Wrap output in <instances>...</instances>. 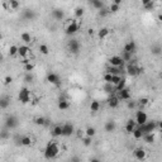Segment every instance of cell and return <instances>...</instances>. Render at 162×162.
Segmentation results:
<instances>
[{"mask_svg": "<svg viewBox=\"0 0 162 162\" xmlns=\"http://www.w3.org/2000/svg\"><path fill=\"white\" fill-rule=\"evenodd\" d=\"M60 153V147L56 142H49L45 148V157L47 160H53Z\"/></svg>", "mask_w": 162, "mask_h": 162, "instance_id": "1", "label": "cell"}, {"mask_svg": "<svg viewBox=\"0 0 162 162\" xmlns=\"http://www.w3.org/2000/svg\"><path fill=\"white\" fill-rule=\"evenodd\" d=\"M19 124V120L18 118H17L15 115H8L7 118H5L4 120V127L5 129H8V131H13V129H15L17 127H18Z\"/></svg>", "mask_w": 162, "mask_h": 162, "instance_id": "2", "label": "cell"}, {"mask_svg": "<svg viewBox=\"0 0 162 162\" xmlns=\"http://www.w3.org/2000/svg\"><path fill=\"white\" fill-rule=\"evenodd\" d=\"M138 128L142 131L143 135L144 134H149V133H153L157 128V122L156 120H151V122H146L143 125H138Z\"/></svg>", "mask_w": 162, "mask_h": 162, "instance_id": "3", "label": "cell"}, {"mask_svg": "<svg viewBox=\"0 0 162 162\" xmlns=\"http://www.w3.org/2000/svg\"><path fill=\"white\" fill-rule=\"evenodd\" d=\"M125 72L128 73L129 76H138V75H141V73L143 72V69L142 67H138L133 61V62H129L128 65H127Z\"/></svg>", "mask_w": 162, "mask_h": 162, "instance_id": "4", "label": "cell"}, {"mask_svg": "<svg viewBox=\"0 0 162 162\" xmlns=\"http://www.w3.org/2000/svg\"><path fill=\"white\" fill-rule=\"evenodd\" d=\"M18 99L22 104H28L31 101V91L28 87H22L18 94Z\"/></svg>", "mask_w": 162, "mask_h": 162, "instance_id": "5", "label": "cell"}, {"mask_svg": "<svg viewBox=\"0 0 162 162\" xmlns=\"http://www.w3.org/2000/svg\"><path fill=\"white\" fill-rule=\"evenodd\" d=\"M79 29H80V24H79V23L70 22L69 25L65 29V33H66L67 36H73V34H76L79 32Z\"/></svg>", "mask_w": 162, "mask_h": 162, "instance_id": "6", "label": "cell"}, {"mask_svg": "<svg viewBox=\"0 0 162 162\" xmlns=\"http://www.w3.org/2000/svg\"><path fill=\"white\" fill-rule=\"evenodd\" d=\"M75 133V127L72 123H65L62 124V135L63 137H71Z\"/></svg>", "mask_w": 162, "mask_h": 162, "instance_id": "7", "label": "cell"}, {"mask_svg": "<svg viewBox=\"0 0 162 162\" xmlns=\"http://www.w3.org/2000/svg\"><path fill=\"white\" fill-rule=\"evenodd\" d=\"M135 124L137 125H143L146 122H148V117H147V114L144 113L142 110H138L137 114H135Z\"/></svg>", "mask_w": 162, "mask_h": 162, "instance_id": "8", "label": "cell"}, {"mask_svg": "<svg viewBox=\"0 0 162 162\" xmlns=\"http://www.w3.org/2000/svg\"><path fill=\"white\" fill-rule=\"evenodd\" d=\"M69 49L70 52L73 55H77L79 51H80V42H79L77 39H75V38H72V39L69 41Z\"/></svg>", "mask_w": 162, "mask_h": 162, "instance_id": "9", "label": "cell"}, {"mask_svg": "<svg viewBox=\"0 0 162 162\" xmlns=\"http://www.w3.org/2000/svg\"><path fill=\"white\" fill-rule=\"evenodd\" d=\"M109 63H110V66L119 67V69H123V66H124V61L120 58V56H111L109 58Z\"/></svg>", "mask_w": 162, "mask_h": 162, "instance_id": "10", "label": "cell"}, {"mask_svg": "<svg viewBox=\"0 0 162 162\" xmlns=\"http://www.w3.org/2000/svg\"><path fill=\"white\" fill-rule=\"evenodd\" d=\"M47 81H48L49 84H52V85H56V86L61 85L60 75H57V73H55V72H49L48 75H47Z\"/></svg>", "mask_w": 162, "mask_h": 162, "instance_id": "11", "label": "cell"}, {"mask_svg": "<svg viewBox=\"0 0 162 162\" xmlns=\"http://www.w3.org/2000/svg\"><path fill=\"white\" fill-rule=\"evenodd\" d=\"M135 51H137V43L134 41H129L124 46V49H123V52H127V53H131V55H133Z\"/></svg>", "mask_w": 162, "mask_h": 162, "instance_id": "12", "label": "cell"}, {"mask_svg": "<svg viewBox=\"0 0 162 162\" xmlns=\"http://www.w3.org/2000/svg\"><path fill=\"white\" fill-rule=\"evenodd\" d=\"M115 96L119 99V101L120 100H131V93H129V90L127 89V87L123 90H120V91H118Z\"/></svg>", "mask_w": 162, "mask_h": 162, "instance_id": "13", "label": "cell"}, {"mask_svg": "<svg viewBox=\"0 0 162 162\" xmlns=\"http://www.w3.org/2000/svg\"><path fill=\"white\" fill-rule=\"evenodd\" d=\"M133 155L138 161H143L144 158H146V151H144L143 148H135L133 151Z\"/></svg>", "mask_w": 162, "mask_h": 162, "instance_id": "14", "label": "cell"}, {"mask_svg": "<svg viewBox=\"0 0 162 162\" xmlns=\"http://www.w3.org/2000/svg\"><path fill=\"white\" fill-rule=\"evenodd\" d=\"M104 128H105V132H108V133H113V132L117 129V123L114 122V120H108V122L105 123Z\"/></svg>", "mask_w": 162, "mask_h": 162, "instance_id": "15", "label": "cell"}, {"mask_svg": "<svg viewBox=\"0 0 162 162\" xmlns=\"http://www.w3.org/2000/svg\"><path fill=\"white\" fill-rule=\"evenodd\" d=\"M52 18L55 20H63L65 19V11L61 10V9L52 10Z\"/></svg>", "mask_w": 162, "mask_h": 162, "instance_id": "16", "label": "cell"}, {"mask_svg": "<svg viewBox=\"0 0 162 162\" xmlns=\"http://www.w3.org/2000/svg\"><path fill=\"white\" fill-rule=\"evenodd\" d=\"M51 134H52V137H55V138L61 137V135H62V125L61 124L55 125L53 128H52V131H51Z\"/></svg>", "mask_w": 162, "mask_h": 162, "instance_id": "17", "label": "cell"}, {"mask_svg": "<svg viewBox=\"0 0 162 162\" xmlns=\"http://www.w3.org/2000/svg\"><path fill=\"white\" fill-rule=\"evenodd\" d=\"M36 17H37V14H36V11H34V10L27 9V10L23 11V18L27 19V20H33Z\"/></svg>", "mask_w": 162, "mask_h": 162, "instance_id": "18", "label": "cell"}, {"mask_svg": "<svg viewBox=\"0 0 162 162\" xmlns=\"http://www.w3.org/2000/svg\"><path fill=\"white\" fill-rule=\"evenodd\" d=\"M20 146H24V147H29L32 144V138L29 137V135H22L20 137V139L18 141Z\"/></svg>", "mask_w": 162, "mask_h": 162, "instance_id": "19", "label": "cell"}, {"mask_svg": "<svg viewBox=\"0 0 162 162\" xmlns=\"http://www.w3.org/2000/svg\"><path fill=\"white\" fill-rule=\"evenodd\" d=\"M108 105H109V107H110L111 109L118 108V105H119V99H118L115 95H111L110 98L108 99Z\"/></svg>", "mask_w": 162, "mask_h": 162, "instance_id": "20", "label": "cell"}, {"mask_svg": "<svg viewBox=\"0 0 162 162\" xmlns=\"http://www.w3.org/2000/svg\"><path fill=\"white\" fill-rule=\"evenodd\" d=\"M134 129H135V122L133 119H129L128 122H127V124H125V132L127 133H129V134H132Z\"/></svg>", "mask_w": 162, "mask_h": 162, "instance_id": "21", "label": "cell"}, {"mask_svg": "<svg viewBox=\"0 0 162 162\" xmlns=\"http://www.w3.org/2000/svg\"><path fill=\"white\" fill-rule=\"evenodd\" d=\"M107 72H108V73H110V75H120V76H122V73H123V69H119V67H113V66H110V67H108V69H107Z\"/></svg>", "mask_w": 162, "mask_h": 162, "instance_id": "22", "label": "cell"}, {"mask_svg": "<svg viewBox=\"0 0 162 162\" xmlns=\"http://www.w3.org/2000/svg\"><path fill=\"white\" fill-rule=\"evenodd\" d=\"M109 33H110V31H109V28H107V27H103V28H100L98 31V36H99L100 39L107 38L109 36Z\"/></svg>", "mask_w": 162, "mask_h": 162, "instance_id": "23", "label": "cell"}, {"mask_svg": "<svg viewBox=\"0 0 162 162\" xmlns=\"http://www.w3.org/2000/svg\"><path fill=\"white\" fill-rule=\"evenodd\" d=\"M142 5L144 7L146 10H152L153 8H155L156 3L153 1V0H142Z\"/></svg>", "mask_w": 162, "mask_h": 162, "instance_id": "24", "label": "cell"}, {"mask_svg": "<svg viewBox=\"0 0 162 162\" xmlns=\"http://www.w3.org/2000/svg\"><path fill=\"white\" fill-rule=\"evenodd\" d=\"M10 105V99L8 96L0 98V109H8Z\"/></svg>", "mask_w": 162, "mask_h": 162, "instance_id": "25", "label": "cell"}, {"mask_svg": "<svg viewBox=\"0 0 162 162\" xmlns=\"http://www.w3.org/2000/svg\"><path fill=\"white\" fill-rule=\"evenodd\" d=\"M29 47L28 46H20V47H18V55L20 56V57H25L28 53H29Z\"/></svg>", "mask_w": 162, "mask_h": 162, "instance_id": "26", "label": "cell"}, {"mask_svg": "<svg viewBox=\"0 0 162 162\" xmlns=\"http://www.w3.org/2000/svg\"><path fill=\"white\" fill-rule=\"evenodd\" d=\"M57 107H58V109H61V110H67V109L70 108V103L65 99H60Z\"/></svg>", "mask_w": 162, "mask_h": 162, "instance_id": "27", "label": "cell"}, {"mask_svg": "<svg viewBox=\"0 0 162 162\" xmlns=\"http://www.w3.org/2000/svg\"><path fill=\"white\" fill-rule=\"evenodd\" d=\"M34 124L36 125H46V124H48V120L46 119L45 117H37V118H34Z\"/></svg>", "mask_w": 162, "mask_h": 162, "instance_id": "28", "label": "cell"}, {"mask_svg": "<svg viewBox=\"0 0 162 162\" xmlns=\"http://www.w3.org/2000/svg\"><path fill=\"white\" fill-rule=\"evenodd\" d=\"M125 85H127V80H125V77H123V76H122V79H120V81L118 82V85L115 86V91L118 93V91H120V90L125 89Z\"/></svg>", "mask_w": 162, "mask_h": 162, "instance_id": "29", "label": "cell"}, {"mask_svg": "<svg viewBox=\"0 0 162 162\" xmlns=\"http://www.w3.org/2000/svg\"><path fill=\"white\" fill-rule=\"evenodd\" d=\"M151 53L155 55V56H160L162 53V48L160 45H153L151 47Z\"/></svg>", "mask_w": 162, "mask_h": 162, "instance_id": "30", "label": "cell"}, {"mask_svg": "<svg viewBox=\"0 0 162 162\" xmlns=\"http://www.w3.org/2000/svg\"><path fill=\"white\" fill-rule=\"evenodd\" d=\"M99 109H100V103L98 100H93L90 104V110L93 113H96V111H99Z\"/></svg>", "mask_w": 162, "mask_h": 162, "instance_id": "31", "label": "cell"}, {"mask_svg": "<svg viewBox=\"0 0 162 162\" xmlns=\"http://www.w3.org/2000/svg\"><path fill=\"white\" fill-rule=\"evenodd\" d=\"M91 5L98 10H101L103 8H104V3H103L101 0H91Z\"/></svg>", "mask_w": 162, "mask_h": 162, "instance_id": "32", "label": "cell"}, {"mask_svg": "<svg viewBox=\"0 0 162 162\" xmlns=\"http://www.w3.org/2000/svg\"><path fill=\"white\" fill-rule=\"evenodd\" d=\"M84 133H85V135H86V137H91V138H93L94 135L96 134V129L94 128V127H87V128L85 129Z\"/></svg>", "mask_w": 162, "mask_h": 162, "instance_id": "33", "label": "cell"}, {"mask_svg": "<svg viewBox=\"0 0 162 162\" xmlns=\"http://www.w3.org/2000/svg\"><path fill=\"white\" fill-rule=\"evenodd\" d=\"M10 138V131H8V129H3V131H0V139L1 141H7Z\"/></svg>", "mask_w": 162, "mask_h": 162, "instance_id": "34", "label": "cell"}, {"mask_svg": "<svg viewBox=\"0 0 162 162\" xmlns=\"http://www.w3.org/2000/svg\"><path fill=\"white\" fill-rule=\"evenodd\" d=\"M20 39H22L24 43H31V41H32L31 33H28V32H24V33H22V34H20Z\"/></svg>", "mask_w": 162, "mask_h": 162, "instance_id": "35", "label": "cell"}, {"mask_svg": "<svg viewBox=\"0 0 162 162\" xmlns=\"http://www.w3.org/2000/svg\"><path fill=\"white\" fill-rule=\"evenodd\" d=\"M142 138H143V141H144V142H146V143H148V144H151V143L155 142V134H153V133L144 134Z\"/></svg>", "mask_w": 162, "mask_h": 162, "instance_id": "36", "label": "cell"}, {"mask_svg": "<svg viewBox=\"0 0 162 162\" xmlns=\"http://www.w3.org/2000/svg\"><path fill=\"white\" fill-rule=\"evenodd\" d=\"M8 5H9V10H15L20 7V4L18 1H15V0H9V1H8Z\"/></svg>", "mask_w": 162, "mask_h": 162, "instance_id": "37", "label": "cell"}, {"mask_svg": "<svg viewBox=\"0 0 162 162\" xmlns=\"http://www.w3.org/2000/svg\"><path fill=\"white\" fill-rule=\"evenodd\" d=\"M104 90L107 91V93L110 94V95H114V93H115V86H114V85H111V84H105Z\"/></svg>", "mask_w": 162, "mask_h": 162, "instance_id": "38", "label": "cell"}, {"mask_svg": "<svg viewBox=\"0 0 162 162\" xmlns=\"http://www.w3.org/2000/svg\"><path fill=\"white\" fill-rule=\"evenodd\" d=\"M132 134H133V137L135 138V139H142V137H143L142 131H141V129L138 128V127L134 129V131H133V133H132Z\"/></svg>", "mask_w": 162, "mask_h": 162, "instance_id": "39", "label": "cell"}, {"mask_svg": "<svg viewBox=\"0 0 162 162\" xmlns=\"http://www.w3.org/2000/svg\"><path fill=\"white\" fill-rule=\"evenodd\" d=\"M120 79H122V76H120V75H111V81H110V84L114 85V86H117L118 82L120 81Z\"/></svg>", "mask_w": 162, "mask_h": 162, "instance_id": "40", "label": "cell"}, {"mask_svg": "<svg viewBox=\"0 0 162 162\" xmlns=\"http://www.w3.org/2000/svg\"><path fill=\"white\" fill-rule=\"evenodd\" d=\"M119 10H120V5H117V4H114V3H111L108 11L109 13H117V11H119Z\"/></svg>", "mask_w": 162, "mask_h": 162, "instance_id": "41", "label": "cell"}, {"mask_svg": "<svg viewBox=\"0 0 162 162\" xmlns=\"http://www.w3.org/2000/svg\"><path fill=\"white\" fill-rule=\"evenodd\" d=\"M9 55L10 56H17V55H18V46L11 45L9 47Z\"/></svg>", "mask_w": 162, "mask_h": 162, "instance_id": "42", "label": "cell"}, {"mask_svg": "<svg viewBox=\"0 0 162 162\" xmlns=\"http://www.w3.org/2000/svg\"><path fill=\"white\" fill-rule=\"evenodd\" d=\"M39 51L42 55H48L49 53V48L47 45H39Z\"/></svg>", "mask_w": 162, "mask_h": 162, "instance_id": "43", "label": "cell"}, {"mask_svg": "<svg viewBox=\"0 0 162 162\" xmlns=\"http://www.w3.org/2000/svg\"><path fill=\"white\" fill-rule=\"evenodd\" d=\"M84 13H85V10L82 9V8H76L75 9V17L76 18H81V17L84 15Z\"/></svg>", "mask_w": 162, "mask_h": 162, "instance_id": "44", "label": "cell"}, {"mask_svg": "<svg viewBox=\"0 0 162 162\" xmlns=\"http://www.w3.org/2000/svg\"><path fill=\"white\" fill-rule=\"evenodd\" d=\"M120 58H122L123 61H132V55L131 53H127V52H123L122 56H120Z\"/></svg>", "mask_w": 162, "mask_h": 162, "instance_id": "45", "label": "cell"}, {"mask_svg": "<svg viewBox=\"0 0 162 162\" xmlns=\"http://www.w3.org/2000/svg\"><path fill=\"white\" fill-rule=\"evenodd\" d=\"M91 142H93V138L91 137H86V135H85L84 138H82V143H84V146H90L91 144Z\"/></svg>", "mask_w": 162, "mask_h": 162, "instance_id": "46", "label": "cell"}, {"mask_svg": "<svg viewBox=\"0 0 162 162\" xmlns=\"http://www.w3.org/2000/svg\"><path fill=\"white\" fill-rule=\"evenodd\" d=\"M24 81L25 82H32L33 81V75H32L31 72H27L25 73V76H24Z\"/></svg>", "mask_w": 162, "mask_h": 162, "instance_id": "47", "label": "cell"}, {"mask_svg": "<svg viewBox=\"0 0 162 162\" xmlns=\"http://www.w3.org/2000/svg\"><path fill=\"white\" fill-rule=\"evenodd\" d=\"M33 69H34L33 63H27L24 66V71H27V72H32V71H33Z\"/></svg>", "mask_w": 162, "mask_h": 162, "instance_id": "48", "label": "cell"}, {"mask_svg": "<svg viewBox=\"0 0 162 162\" xmlns=\"http://www.w3.org/2000/svg\"><path fill=\"white\" fill-rule=\"evenodd\" d=\"M13 82V77L11 76H5L4 77V85H10Z\"/></svg>", "mask_w": 162, "mask_h": 162, "instance_id": "49", "label": "cell"}, {"mask_svg": "<svg viewBox=\"0 0 162 162\" xmlns=\"http://www.w3.org/2000/svg\"><path fill=\"white\" fill-rule=\"evenodd\" d=\"M108 14H109V11L105 9V8H103L101 10H99V15H100V17H107Z\"/></svg>", "mask_w": 162, "mask_h": 162, "instance_id": "50", "label": "cell"}, {"mask_svg": "<svg viewBox=\"0 0 162 162\" xmlns=\"http://www.w3.org/2000/svg\"><path fill=\"white\" fill-rule=\"evenodd\" d=\"M104 80H105V82H107V84H110V81H111V75L110 73H105L104 75Z\"/></svg>", "mask_w": 162, "mask_h": 162, "instance_id": "51", "label": "cell"}, {"mask_svg": "<svg viewBox=\"0 0 162 162\" xmlns=\"http://www.w3.org/2000/svg\"><path fill=\"white\" fill-rule=\"evenodd\" d=\"M70 162H81V158L79 157V156H72V157L70 158Z\"/></svg>", "mask_w": 162, "mask_h": 162, "instance_id": "52", "label": "cell"}, {"mask_svg": "<svg viewBox=\"0 0 162 162\" xmlns=\"http://www.w3.org/2000/svg\"><path fill=\"white\" fill-rule=\"evenodd\" d=\"M148 101H149V100L147 99V98H142V99H139V104H141V105H147V104H148Z\"/></svg>", "mask_w": 162, "mask_h": 162, "instance_id": "53", "label": "cell"}, {"mask_svg": "<svg viewBox=\"0 0 162 162\" xmlns=\"http://www.w3.org/2000/svg\"><path fill=\"white\" fill-rule=\"evenodd\" d=\"M127 107H128V109H134L135 108V103L134 101H128L127 103Z\"/></svg>", "mask_w": 162, "mask_h": 162, "instance_id": "54", "label": "cell"}, {"mask_svg": "<svg viewBox=\"0 0 162 162\" xmlns=\"http://www.w3.org/2000/svg\"><path fill=\"white\" fill-rule=\"evenodd\" d=\"M20 63H22V65H24V66H25V65H27V63H31V61H29L28 58H23V60L20 61Z\"/></svg>", "mask_w": 162, "mask_h": 162, "instance_id": "55", "label": "cell"}, {"mask_svg": "<svg viewBox=\"0 0 162 162\" xmlns=\"http://www.w3.org/2000/svg\"><path fill=\"white\" fill-rule=\"evenodd\" d=\"M90 162H101V160H99L98 157H93V158L90 160Z\"/></svg>", "mask_w": 162, "mask_h": 162, "instance_id": "56", "label": "cell"}, {"mask_svg": "<svg viewBox=\"0 0 162 162\" xmlns=\"http://www.w3.org/2000/svg\"><path fill=\"white\" fill-rule=\"evenodd\" d=\"M89 34H90V36H93V34H94V29H89Z\"/></svg>", "mask_w": 162, "mask_h": 162, "instance_id": "57", "label": "cell"}, {"mask_svg": "<svg viewBox=\"0 0 162 162\" xmlns=\"http://www.w3.org/2000/svg\"><path fill=\"white\" fill-rule=\"evenodd\" d=\"M1 39H3V34L0 33V41H1Z\"/></svg>", "mask_w": 162, "mask_h": 162, "instance_id": "58", "label": "cell"}, {"mask_svg": "<svg viewBox=\"0 0 162 162\" xmlns=\"http://www.w3.org/2000/svg\"><path fill=\"white\" fill-rule=\"evenodd\" d=\"M0 62H1V56H0Z\"/></svg>", "mask_w": 162, "mask_h": 162, "instance_id": "59", "label": "cell"}, {"mask_svg": "<svg viewBox=\"0 0 162 162\" xmlns=\"http://www.w3.org/2000/svg\"><path fill=\"white\" fill-rule=\"evenodd\" d=\"M69 162H70V161H69Z\"/></svg>", "mask_w": 162, "mask_h": 162, "instance_id": "60", "label": "cell"}]
</instances>
